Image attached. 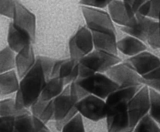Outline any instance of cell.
Masks as SVG:
<instances>
[{"instance_id":"cell-1","label":"cell","mask_w":160,"mask_h":132,"mask_svg":"<svg viewBox=\"0 0 160 132\" xmlns=\"http://www.w3.org/2000/svg\"><path fill=\"white\" fill-rule=\"evenodd\" d=\"M48 79L45 76L40 61L36 58V63L32 68L22 78L15 98L17 110L31 108L40 98Z\"/></svg>"},{"instance_id":"cell-2","label":"cell","mask_w":160,"mask_h":132,"mask_svg":"<svg viewBox=\"0 0 160 132\" xmlns=\"http://www.w3.org/2000/svg\"><path fill=\"white\" fill-rule=\"evenodd\" d=\"M120 63L117 55L94 50L79 61L78 79L90 77L96 73H106L111 68Z\"/></svg>"},{"instance_id":"cell-3","label":"cell","mask_w":160,"mask_h":132,"mask_svg":"<svg viewBox=\"0 0 160 132\" xmlns=\"http://www.w3.org/2000/svg\"><path fill=\"white\" fill-rule=\"evenodd\" d=\"M76 82L89 95H93L102 99H106L111 93L119 89L113 81L102 73H96L84 79H78Z\"/></svg>"},{"instance_id":"cell-4","label":"cell","mask_w":160,"mask_h":132,"mask_svg":"<svg viewBox=\"0 0 160 132\" xmlns=\"http://www.w3.org/2000/svg\"><path fill=\"white\" fill-rule=\"evenodd\" d=\"M54 103L55 125L58 130H61L63 126L78 113L76 105L70 96V85H67L63 92L53 99Z\"/></svg>"},{"instance_id":"cell-5","label":"cell","mask_w":160,"mask_h":132,"mask_svg":"<svg viewBox=\"0 0 160 132\" xmlns=\"http://www.w3.org/2000/svg\"><path fill=\"white\" fill-rule=\"evenodd\" d=\"M87 27L92 32L106 33L117 35L115 26L109 13L102 10L81 6Z\"/></svg>"},{"instance_id":"cell-6","label":"cell","mask_w":160,"mask_h":132,"mask_svg":"<svg viewBox=\"0 0 160 132\" xmlns=\"http://www.w3.org/2000/svg\"><path fill=\"white\" fill-rule=\"evenodd\" d=\"M92 33L87 26H81L69 41L70 57L79 62L83 57L94 51Z\"/></svg>"},{"instance_id":"cell-7","label":"cell","mask_w":160,"mask_h":132,"mask_svg":"<svg viewBox=\"0 0 160 132\" xmlns=\"http://www.w3.org/2000/svg\"><path fill=\"white\" fill-rule=\"evenodd\" d=\"M149 88L146 85H143L128 104L130 124L133 129L142 118L149 113Z\"/></svg>"},{"instance_id":"cell-8","label":"cell","mask_w":160,"mask_h":132,"mask_svg":"<svg viewBox=\"0 0 160 132\" xmlns=\"http://www.w3.org/2000/svg\"><path fill=\"white\" fill-rule=\"evenodd\" d=\"M78 113L92 121H98L106 118L107 106L106 101L93 95H89L76 104Z\"/></svg>"},{"instance_id":"cell-9","label":"cell","mask_w":160,"mask_h":132,"mask_svg":"<svg viewBox=\"0 0 160 132\" xmlns=\"http://www.w3.org/2000/svg\"><path fill=\"white\" fill-rule=\"evenodd\" d=\"M106 75L113 81L119 88L141 86L142 77L127 63H120L111 68Z\"/></svg>"},{"instance_id":"cell-10","label":"cell","mask_w":160,"mask_h":132,"mask_svg":"<svg viewBox=\"0 0 160 132\" xmlns=\"http://www.w3.org/2000/svg\"><path fill=\"white\" fill-rule=\"evenodd\" d=\"M107 132H133L128 113V104L108 110L106 116Z\"/></svg>"},{"instance_id":"cell-11","label":"cell","mask_w":160,"mask_h":132,"mask_svg":"<svg viewBox=\"0 0 160 132\" xmlns=\"http://www.w3.org/2000/svg\"><path fill=\"white\" fill-rule=\"evenodd\" d=\"M108 8L112 22L122 27H134L137 25L136 15L130 10L123 1H111Z\"/></svg>"},{"instance_id":"cell-12","label":"cell","mask_w":160,"mask_h":132,"mask_svg":"<svg viewBox=\"0 0 160 132\" xmlns=\"http://www.w3.org/2000/svg\"><path fill=\"white\" fill-rule=\"evenodd\" d=\"M141 77L160 67V59L149 52H142L130 57L126 62Z\"/></svg>"},{"instance_id":"cell-13","label":"cell","mask_w":160,"mask_h":132,"mask_svg":"<svg viewBox=\"0 0 160 132\" xmlns=\"http://www.w3.org/2000/svg\"><path fill=\"white\" fill-rule=\"evenodd\" d=\"M12 23L17 27L23 30L30 34L33 41L35 40L36 19L34 14L28 10L23 5L17 2L16 10Z\"/></svg>"},{"instance_id":"cell-14","label":"cell","mask_w":160,"mask_h":132,"mask_svg":"<svg viewBox=\"0 0 160 132\" xmlns=\"http://www.w3.org/2000/svg\"><path fill=\"white\" fill-rule=\"evenodd\" d=\"M136 18L138 23L134 27H121V30L142 42L147 41L157 21L139 14H136Z\"/></svg>"},{"instance_id":"cell-15","label":"cell","mask_w":160,"mask_h":132,"mask_svg":"<svg viewBox=\"0 0 160 132\" xmlns=\"http://www.w3.org/2000/svg\"><path fill=\"white\" fill-rule=\"evenodd\" d=\"M9 48L13 52L19 53L26 47L32 45V38L28 32L17 27L12 23L9 24L7 37Z\"/></svg>"},{"instance_id":"cell-16","label":"cell","mask_w":160,"mask_h":132,"mask_svg":"<svg viewBox=\"0 0 160 132\" xmlns=\"http://www.w3.org/2000/svg\"><path fill=\"white\" fill-rule=\"evenodd\" d=\"M35 54L32 45L26 47L16 55V68L20 79L24 77L36 63Z\"/></svg>"},{"instance_id":"cell-17","label":"cell","mask_w":160,"mask_h":132,"mask_svg":"<svg viewBox=\"0 0 160 132\" xmlns=\"http://www.w3.org/2000/svg\"><path fill=\"white\" fill-rule=\"evenodd\" d=\"M141 86L126 87V88H119L116 91L111 93L107 99H106V103L107 106V110L123 104H128V102L132 99V98L138 93V92L142 89Z\"/></svg>"},{"instance_id":"cell-18","label":"cell","mask_w":160,"mask_h":132,"mask_svg":"<svg viewBox=\"0 0 160 132\" xmlns=\"http://www.w3.org/2000/svg\"><path fill=\"white\" fill-rule=\"evenodd\" d=\"M95 50L117 55V35L106 33L92 32Z\"/></svg>"},{"instance_id":"cell-19","label":"cell","mask_w":160,"mask_h":132,"mask_svg":"<svg viewBox=\"0 0 160 132\" xmlns=\"http://www.w3.org/2000/svg\"><path fill=\"white\" fill-rule=\"evenodd\" d=\"M117 49L125 55H138L146 51V46L142 40L131 36H127L117 42Z\"/></svg>"},{"instance_id":"cell-20","label":"cell","mask_w":160,"mask_h":132,"mask_svg":"<svg viewBox=\"0 0 160 132\" xmlns=\"http://www.w3.org/2000/svg\"><path fill=\"white\" fill-rule=\"evenodd\" d=\"M79 76V62L71 58L62 61L59 71V78L63 81L65 85H69L75 82Z\"/></svg>"},{"instance_id":"cell-21","label":"cell","mask_w":160,"mask_h":132,"mask_svg":"<svg viewBox=\"0 0 160 132\" xmlns=\"http://www.w3.org/2000/svg\"><path fill=\"white\" fill-rule=\"evenodd\" d=\"M64 85L65 84L60 78L57 77L49 79L47 81L46 84L42 90L40 99L45 102L53 100L63 92L64 89H65Z\"/></svg>"},{"instance_id":"cell-22","label":"cell","mask_w":160,"mask_h":132,"mask_svg":"<svg viewBox=\"0 0 160 132\" xmlns=\"http://www.w3.org/2000/svg\"><path fill=\"white\" fill-rule=\"evenodd\" d=\"M20 86L18 75L13 70L0 75V95L6 96L17 92Z\"/></svg>"},{"instance_id":"cell-23","label":"cell","mask_w":160,"mask_h":132,"mask_svg":"<svg viewBox=\"0 0 160 132\" xmlns=\"http://www.w3.org/2000/svg\"><path fill=\"white\" fill-rule=\"evenodd\" d=\"M16 67V56L14 52L6 47L0 51V75L12 71Z\"/></svg>"},{"instance_id":"cell-24","label":"cell","mask_w":160,"mask_h":132,"mask_svg":"<svg viewBox=\"0 0 160 132\" xmlns=\"http://www.w3.org/2000/svg\"><path fill=\"white\" fill-rule=\"evenodd\" d=\"M28 109L23 110H17L16 107L15 99H6L0 101V116H12L17 117L20 115L29 113Z\"/></svg>"},{"instance_id":"cell-25","label":"cell","mask_w":160,"mask_h":132,"mask_svg":"<svg viewBox=\"0 0 160 132\" xmlns=\"http://www.w3.org/2000/svg\"><path fill=\"white\" fill-rule=\"evenodd\" d=\"M14 132H35L34 120L31 113L15 117Z\"/></svg>"},{"instance_id":"cell-26","label":"cell","mask_w":160,"mask_h":132,"mask_svg":"<svg viewBox=\"0 0 160 132\" xmlns=\"http://www.w3.org/2000/svg\"><path fill=\"white\" fill-rule=\"evenodd\" d=\"M150 95V110L148 114L160 124V94L157 91L149 89Z\"/></svg>"},{"instance_id":"cell-27","label":"cell","mask_w":160,"mask_h":132,"mask_svg":"<svg viewBox=\"0 0 160 132\" xmlns=\"http://www.w3.org/2000/svg\"><path fill=\"white\" fill-rule=\"evenodd\" d=\"M133 132H160V128L157 123L148 114L139 121Z\"/></svg>"},{"instance_id":"cell-28","label":"cell","mask_w":160,"mask_h":132,"mask_svg":"<svg viewBox=\"0 0 160 132\" xmlns=\"http://www.w3.org/2000/svg\"><path fill=\"white\" fill-rule=\"evenodd\" d=\"M142 85L148 86L149 89L160 92V67L152 72L142 77Z\"/></svg>"},{"instance_id":"cell-29","label":"cell","mask_w":160,"mask_h":132,"mask_svg":"<svg viewBox=\"0 0 160 132\" xmlns=\"http://www.w3.org/2000/svg\"><path fill=\"white\" fill-rule=\"evenodd\" d=\"M61 132H86L83 116L80 113H78L63 126Z\"/></svg>"},{"instance_id":"cell-30","label":"cell","mask_w":160,"mask_h":132,"mask_svg":"<svg viewBox=\"0 0 160 132\" xmlns=\"http://www.w3.org/2000/svg\"><path fill=\"white\" fill-rule=\"evenodd\" d=\"M17 1L12 0H0V15L9 18H13L16 10Z\"/></svg>"},{"instance_id":"cell-31","label":"cell","mask_w":160,"mask_h":132,"mask_svg":"<svg viewBox=\"0 0 160 132\" xmlns=\"http://www.w3.org/2000/svg\"><path fill=\"white\" fill-rule=\"evenodd\" d=\"M147 42L154 49L160 48V22H156Z\"/></svg>"},{"instance_id":"cell-32","label":"cell","mask_w":160,"mask_h":132,"mask_svg":"<svg viewBox=\"0 0 160 132\" xmlns=\"http://www.w3.org/2000/svg\"><path fill=\"white\" fill-rule=\"evenodd\" d=\"M37 59L40 61L41 65H42V68H43V71L45 72V76H46V78L48 80L50 79L52 70L53 65H54L56 60H54L52 58H50V57H45V56H38Z\"/></svg>"},{"instance_id":"cell-33","label":"cell","mask_w":160,"mask_h":132,"mask_svg":"<svg viewBox=\"0 0 160 132\" xmlns=\"http://www.w3.org/2000/svg\"><path fill=\"white\" fill-rule=\"evenodd\" d=\"M54 112L55 109L53 100L48 101L38 119H40L42 122L46 124V123H48L51 120H53V117H54Z\"/></svg>"},{"instance_id":"cell-34","label":"cell","mask_w":160,"mask_h":132,"mask_svg":"<svg viewBox=\"0 0 160 132\" xmlns=\"http://www.w3.org/2000/svg\"><path fill=\"white\" fill-rule=\"evenodd\" d=\"M15 117L0 116V132H14Z\"/></svg>"},{"instance_id":"cell-35","label":"cell","mask_w":160,"mask_h":132,"mask_svg":"<svg viewBox=\"0 0 160 132\" xmlns=\"http://www.w3.org/2000/svg\"><path fill=\"white\" fill-rule=\"evenodd\" d=\"M110 2L111 1H107V0H84V1L80 2V3L81 6L99 9H104L106 6H109Z\"/></svg>"},{"instance_id":"cell-36","label":"cell","mask_w":160,"mask_h":132,"mask_svg":"<svg viewBox=\"0 0 160 132\" xmlns=\"http://www.w3.org/2000/svg\"><path fill=\"white\" fill-rule=\"evenodd\" d=\"M47 103H48V102L42 100V99L39 98V99L31 107V115L35 116V117L39 118V116H41L42 113L43 112L44 109H45Z\"/></svg>"},{"instance_id":"cell-37","label":"cell","mask_w":160,"mask_h":132,"mask_svg":"<svg viewBox=\"0 0 160 132\" xmlns=\"http://www.w3.org/2000/svg\"><path fill=\"white\" fill-rule=\"evenodd\" d=\"M160 13V1H151V8L148 18L159 20Z\"/></svg>"},{"instance_id":"cell-38","label":"cell","mask_w":160,"mask_h":132,"mask_svg":"<svg viewBox=\"0 0 160 132\" xmlns=\"http://www.w3.org/2000/svg\"><path fill=\"white\" fill-rule=\"evenodd\" d=\"M124 2L125 5L129 8L130 10L134 13L136 14L138 13V12L139 9H140L141 6L145 3V1H138V0H125Z\"/></svg>"},{"instance_id":"cell-39","label":"cell","mask_w":160,"mask_h":132,"mask_svg":"<svg viewBox=\"0 0 160 132\" xmlns=\"http://www.w3.org/2000/svg\"><path fill=\"white\" fill-rule=\"evenodd\" d=\"M150 8H151V1H145V3L140 7L137 14H139L142 16L148 17L150 12Z\"/></svg>"},{"instance_id":"cell-40","label":"cell","mask_w":160,"mask_h":132,"mask_svg":"<svg viewBox=\"0 0 160 132\" xmlns=\"http://www.w3.org/2000/svg\"><path fill=\"white\" fill-rule=\"evenodd\" d=\"M62 60H56L54 65H53L52 70L50 79L59 77V68H60V65L61 64H62Z\"/></svg>"},{"instance_id":"cell-41","label":"cell","mask_w":160,"mask_h":132,"mask_svg":"<svg viewBox=\"0 0 160 132\" xmlns=\"http://www.w3.org/2000/svg\"><path fill=\"white\" fill-rule=\"evenodd\" d=\"M44 132H51V131H50V130H49V129H48V130H45V131H44Z\"/></svg>"},{"instance_id":"cell-42","label":"cell","mask_w":160,"mask_h":132,"mask_svg":"<svg viewBox=\"0 0 160 132\" xmlns=\"http://www.w3.org/2000/svg\"><path fill=\"white\" fill-rule=\"evenodd\" d=\"M158 21L160 22V13H159V20H158Z\"/></svg>"},{"instance_id":"cell-43","label":"cell","mask_w":160,"mask_h":132,"mask_svg":"<svg viewBox=\"0 0 160 132\" xmlns=\"http://www.w3.org/2000/svg\"><path fill=\"white\" fill-rule=\"evenodd\" d=\"M88 132H92V131H88Z\"/></svg>"}]
</instances>
